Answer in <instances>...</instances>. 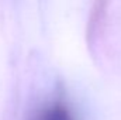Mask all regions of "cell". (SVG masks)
Segmentation results:
<instances>
[{
	"mask_svg": "<svg viewBox=\"0 0 121 120\" xmlns=\"http://www.w3.org/2000/svg\"><path fill=\"white\" fill-rule=\"evenodd\" d=\"M32 120H75V117L65 103L52 102L42 107Z\"/></svg>",
	"mask_w": 121,
	"mask_h": 120,
	"instance_id": "1",
	"label": "cell"
}]
</instances>
